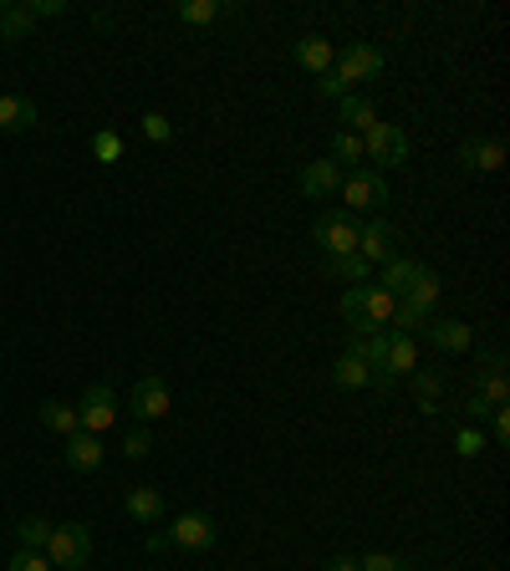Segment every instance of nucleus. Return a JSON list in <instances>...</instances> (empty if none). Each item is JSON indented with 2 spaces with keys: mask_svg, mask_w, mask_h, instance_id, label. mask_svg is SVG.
Here are the masks:
<instances>
[{
  "mask_svg": "<svg viewBox=\"0 0 510 571\" xmlns=\"http://www.w3.org/2000/svg\"><path fill=\"white\" fill-rule=\"evenodd\" d=\"M419 338L439 352H469L475 347V327L460 322V317H429V327H423Z\"/></svg>",
  "mask_w": 510,
  "mask_h": 571,
  "instance_id": "nucleus-11",
  "label": "nucleus"
},
{
  "mask_svg": "<svg viewBox=\"0 0 510 571\" xmlns=\"http://www.w3.org/2000/svg\"><path fill=\"white\" fill-rule=\"evenodd\" d=\"M327 159H332L342 174H348V169H358V163L367 159V153H363V133L337 128V133H332V153H327Z\"/></svg>",
  "mask_w": 510,
  "mask_h": 571,
  "instance_id": "nucleus-23",
  "label": "nucleus"
},
{
  "mask_svg": "<svg viewBox=\"0 0 510 571\" xmlns=\"http://www.w3.org/2000/svg\"><path fill=\"white\" fill-rule=\"evenodd\" d=\"M419 367V342L404 338V332H388V373L394 378H408Z\"/></svg>",
  "mask_w": 510,
  "mask_h": 571,
  "instance_id": "nucleus-24",
  "label": "nucleus"
},
{
  "mask_svg": "<svg viewBox=\"0 0 510 571\" xmlns=\"http://www.w3.org/2000/svg\"><path fill=\"white\" fill-rule=\"evenodd\" d=\"M36 419H42L52 434H77V429H82L77 424V409L72 403H61V398H46L42 409H36Z\"/></svg>",
  "mask_w": 510,
  "mask_h": 571,
  "instance_id": "nucleus-26",
  "label": "nucleus"
},
{
  "mask_svg": "<svg viewBox=\"0 0 510 571\" xmlns=\"http://www.w3.org/2000/svg\"><path fill=\"white\" fill-rule=\"evenodd\" d=\"M337 117H342L348 133H367L378 123V107H373V98H363V92H348V98L337 103Z\"/></svg>",
  "mask_w": 510,
  "mask_h": 571,
  "instance_id": "nucleus-20",
  "label": "nucleus"
},
{
  "mask_svg": "<svg viewBox=\"0 0 510 571\" xmlns=\"http://www.w3.org/2000/svg\"><path fill=\"white\" fill-rule=\"evenodd\" d=\"M144 133L154 138V144H169V138H174V123H169L163 113H144Z\"/></svg>",
  "mask_w": 510,
  "mask_h": 571,
  "instance_id": "nucleus-37",
  "label": "nucleus"
},
{
  "mask_svg": "<svg viewBox=\"0 0 510 571\" xmlns=\"http://www.w3.org/2000/svg\"><path fill=\"white\" fill-rule=\"evenodd\" d=\"M454 449H460V455H465V459H475V455H480V449H485V434H480V429H460V434H454Z\"/></svg>",
  "mask_w": 510,
  "mask_h": 571,
  "instance_id": "nucleus-36",
  "label": "nucleus"
},
{
  "mask_svg": "<svg viewBox=\"0 0 510 571\" xmlns=\"http://www.w3.org/2000/svg\"><path fill=\"white\" fill-rule=\"evenodd\" d=\"M5 571H52V561H46V551H15Z\"/></svg>",
  "mask_w": 510,
  "mask_h": 571,
  "instance_id": "nucleus-35",
  "label": "nucleus"
},
{
  "mask_svg": "<svg viewBox=\"0 0 510 571\" xmlns=\"http://www.w3.org/2000/svg\"><path fill=\"white\" fill-rule=\"evenodd\" d=\"M404 301H413V307H423V311H434V301H439V271H429V265H419V276L408 281Z\"/></svg>",
  "mask_w": 510,
  "mask_h": 571,
  "instance_id": "nucleus-27",
  "label": "nucleus"
},
{
  "mask_svg": "<svg viewBox=\"0 0 510 571\" xmlns=\"http://www.w3.org/2000/svg\"><path fill=\"white\" fill-rule=\"evenodd\" d=\"M383 67H388V57H383V46H373V42H348L332 61L337 82H342L348 92H358V82H373Z\"/></svg>",
  "mask_w": 510,
  "mask_h": 571,
  "instance_id": "nucleus-2",
  "label": "nucleus"
},
{
  "mask_svg": "<svg viewBox=\"0 0 510 571\" xmlns=\"http://www.w3.org/2000/svg\"><path fill=\"white\" fill-rule=\"evenodd\" d=\"M363 153H367V163H378V174L383 169H398V163H408V133L398 123H383L378 117L363 133Z\"/></svg>",
  "mask_w": 510,
  "mask_h": 571,
  "instance_id": "nucleus-4",
  "label": "nucleus"
},
{
  "mask_svg": "<svg viewBox=\"0 0 510 571\" xmlns=\"http://www.w3.org/2000/svg\"><path fill=\"white\" fill-rule=\"evenodd\" d=\"M321 276L348 281V286H367V281H373V265L352 250V255H327V261H321Z\"/></svg>",
  "mask_w": 510,
  "mask_h": 571,
  "instance_id": "nucleus-19",
  "label": "nucleus"
},
{
  "mask_svg": "<svg viewBox=\"0 0 510 571\" xmlns=\"http://www.w3.org/2000/svg\"><path fill=\"white\" fill-rule=\"evenodd\" d=\"M148 449H154V434H148V424H138V429H128V434H123V455H128V459H144Z\"/></svg>",
  "mask_w": 510,
  "mask_h": 571,
  "instance_id": "nucleus-34",
  "label": "nucleus"
},
{
  "mask_svg": "<svg viewBox=\"0 0 510 571\" xmlns=\"http://www.w3.org/2000/svg\"><path fill=\"white\" fill-rule=\"evenodd\" d=\"M174 15L184 21V26H209V21L225 15V0H179Z\"/></svg>",
  "mask_w": 510,
  "mask_h": 571,
  "instance_id": "nucleus-29",
  "label": "nucleus"
},
{
  "mask_svg": "<svg viewBox=\"0 0 510 571\" xmlns=\"http://www.w3.org/2000/svg\"><path fill=\"white\" fill-rule=\"evenodd\" d=\"M0 571H5V561H0Z\"/></svg>",
  "mask_w": 510,
  "mask_h": 571,
  "instance_id": "nucleus-43",
  "label": "nucleus"
},
{
  "mask_svg": "<svg viewBox=\"0 0 510 571\" xmlns=\"http://www.w3.org/2000/svg\"><path fill=\"white\" fill-rule=\"evenodd\" d=\"M92 557V536L88 526H77V521H67V526H52V541H46V561H52V571H82Z\"/></svg>",
  "mask_w": 510,
  "mask_h": 571,
  "instance_id": "nucleus-3",
  "label": "nucleus"
},
{
  "mask_svg": "<svg viewBox=\"0 0 510 571\" xmlns=\"http://www.w3.org/2000/svg\"><path fill=\"white\" fill-rule=\"evenodd\" d=\"M429 317H434V311H423V307H413V301H404V296H398V307H394V322H398V332H404V338H413V332H423V327H429Z\"/></svg>",
  "mask_w": 510,
  "mask_h": 571,
  "instance_id": "nucleus-31",
  "label": "nucleus"
},
{
  "mask_svg": "<svg viewBox=\"0 0 510 571\" xmlns=\"http://www.w3.org/2000/svg\"><path fill=\"white\" fill-rule=\"evenodd\" d=\"M36 103L31 98H21V92H0V133H26L36 128Z\"/></svg>",
  "mask_w": 510,
  "mask_h": 571,
  "instance_id": "nucleus-17",
  "label": "nucleus"
},
{
  "mask_svg": "<svg viewBox=\"0 0 510 571\" xmlns=\"http://www.w3.org/2000/svg\"><path fill=\"white\" fill-rule=\"evenodd\" d=\"M408 388H413V403H419L423 419H439V398H444V373H434V367H413V373H408Z\"/></svg>",
  "mask_w": 510,
  "mask_h": 571,
  "instance_id": "nucleus-13",
  "label": "nucleus"
},
{
  "mask_svg": "<svg viewBox=\"0 0 510 571\" xmlns=\"http://www.w3.org/2000/svg\"><path fill=\"white\" fill-rule=\"evenodd\" d=\"M15 541H21V551H46V541H52V521L26 515V521L15 526Z\"/></svg>",
  "mask_w": 510,
  "mask_h": 571,
  "instance_id": "nucleus-30",
  "label": "nucleus"
},
{
  "mask_svg": "<svg viewBox=\"0 0 510 571\" xmlns=\"http://www.w3.org/2000/svg\"><path fill=\"white\" fill-rule=\"evenodd\" d=\"M465 413H469V419H490V413H496V409H490L485 398H469V403H465Z\"/></svg>",
  "mask_w": 510,
  "mask_h": 571,
  "instance_id": "nucleus-40",
  "label": "nucleus"
},
{
  "mask_svg": "<svg viewBox=\"0 0 510 571\" xmlns=\"http://www.w3.org/2000/svg\"><path fill=\"white\" fill-rule=\"evenodd\" d=\"M394 307H398V296L394 292H383V286H358V327L352 332H388L394 327Z\"/></svg>",
  "mask_w": 510,
  "mask_h": 571,
  "instance_id": "nucleus-7",
  "label": "nucleus"
},
{
  "mask_svg": "<svg viewBox=\"0 0 510 571\" xmlns=\"http://www.w3.org/2000/svg\"><path fill=\"white\" fill-rule=\"evenodd\" d=\"M163 536H169V546H174V551H209V546L219 541L215 521H209V515H204V511L179 515V521H174V526H169V530H163Z\"/></svg>",
  "mask_w": 510,
  "mask_h": 571,
  "instance_id": "nucleus-9",
  "label": "nucleus"
},
{
  "mask_svg": "<svg viewBox=\"0 0 510 571\" xmlns=\"http://www.w3.org/2000/svg\"><path fill=\"white\" fill-rule=\"evenodd\" d=\"M475 398H485L490 409H506L510 403V382H506V367H500V352H490V367H485L480 388H475Z\"/></svg>",
  "mask_w": 510,
  "mask_h": 571,
  "instance_id": "nucleus-22",
  "label": "nucleus"
},
{
  "mask_svg": "<svg viewBox=\"0 0 510 571\" xmlns=\"http://www.w3.org/2000/svg\"><path fill=\"white\" fill-rule=\"evenodd\" d=\"M169 382L159 378V373H148V378L133 382V393H128V413L138 419V424H159L163 413H169Z\"/></svg>",
  "mask_w": 510,
  "mask_h": 571,
  "instance_id": "nucleus-8",
  "label": "nucleus"
},
{
  "mask_svg": "<svg viewBox=\"0 0 510 571\" xmlns=\"http://www.w3.org/2000/svg\"><path fill=\"white\" fill-rule=\"evenodd\" d=\"M500 163H506V144L500 138H465L460 144V169H469V174H496Z\"/></svg>",
  "mask_w": 510,
  "mask_h": 571,
  "instance_id": "nucleus-12",
  "label": "nucleus"
},
{
  "mask_svg": "<svg viewBox=\"0 0 510 571\" xmlns=\"http://www.w3.org/2000/svg\"><path fill=\"white\" fill-rule=\"evenodd\" d=\"M358 571H408V561L394 551H367V557H358Z\"/></svg>",
  "mask_w": 510,
  "mask_h": 571,
  "instance_id": "nucleus-33",
  "label": "nucleus"
},
{
  "mask_svg": "<svg viewBox=\"0 0 510 571\" xmlns=\"http://www.w3.org/2000/svg\"><path fill=\"white\" fill-rule=\"evenodd\" d=\"M342 205H348V215L358 220V215H378L383 205H388V174H378V169H352L348 179H342Z\"/></svg>",
  "mask_w": 510,
  "mask_h": 571,
  "instance_id": "nucleus-1",
  "label": "nucleus"
},
{
  "mask_svg": "<svg viewBox=\"0 0 510 571\" xmlns=\"http://www.w3.org/2000/svg\"><path fill=\"white\" fill-rule=\"evenodd\" d=\"M144 551H169V536H163V530H148V536H144Z\"/></svg>",
  "mask_w": 510,
  "mask_h": 571,
  "instance_id": "nucleus-41",
  "label": "nucleus"
},
{
  "mask_svg": "<svg viewBox=\"0 0 510 571\" xmlns=\"http://www.w3.org/2000/svg\"><path fill=\"white\" fill-rule=\"evenodd\" d=\"M117 413H123V403H117V393L107 388V382H98V388H88L82 393V403H77V424L88 429V434H107V429L117 424Z\"/></svg>",
  "mask_w": 510,
  "mask_h": 571,
  "instance_id": "nucleus-6",
  "label": "nucleus"
},
{
  "mask_svg": "<svg viewBox=\"0 0 510 571\" xmlns=\"http://www.w3.org/2000/svg\"><path fill=\"white\" fill-rule=\"evenodd\" d=\"M490 434H496V444H510V413L506 409L490 413Z\"/></svg>",
  "mask_w": 510,
  "mask_h": 571,
  "instance_id": "nucleus-39",
  "label": "nucleus"
},
{
  "mask_svg": "<svg viewBox=\"0 0 510 571\" xmlns=\"http://www.w3.org/2000/svg\"><path fill=\"white\" fill-rule=\"evenodd\" d=\"M342 179H348V174H342L332 159H317V163H306L296 184H302L306 199H321V194H337V190H342Z\"/></svg>",
  "mask_w": 510,
  "mask_h": 571,
  "instance_id": "nucleus-15",
  "label": "nucleus"
},
{
  "mask_svg": "<svg viewBox=\"0 0 510 571\" xmlns=\"http://www.w3.org/2000/svg\"><path fill=\"white\" fill-rule=\"evenodd\" d=\"M92 159H98V163H117V159H123V138H117L113 128L92 133Z\"/></svg>",
  "mask_w": 510,
  "mask_h": 571,
  "instance_id": "nucleus-32",
  "label": "nucleus"
},
{
  "mask_svg": "<svg viewBox=\"0 0 510 571\" xmlns=\"http://www.w3.org/2000/svg\"><path fill=\"white\" fill-rule=\"evenodd\" d=\"M31 11L26 5H15V0H0V42H21V36H31Z\"/></svg>",
  "mask_w": 510,
  "mask_h": 571,
  "instance_id": "nucleus-25",
  "label": "nucleus"
},
{
  "mask_svg": "<svg viewBox=\"0 0 510 571\" xmlns=\"http://www.w3.org/2000/svg\"><path fill=\"white\" fill-rule=\"evenodd\" d=\"M26 11H31V21H52V15H61L67 5H61V0H26Z\"/></svg>",
  "mask_w": 510,
  "mask_h": 571,
  "instance_id": "nucleus-38",
  "label": "nucleus"
},
{
  "mask_svg": "<svg viewBox=\"0 0 510 571\" xmlns=\"http://www.w3.org/2000/svg\"><path fill=\"white\" fill-rule=\"evenodd\" d=\"M98 465H102V439H98V434H88V429L67 434V469H77V475H92Z\"/></svg>",
  "mask_w": 510,
  "mask_h": 571,
  "instance_id": "nucleus-18",
  "label": "nucleus"
},
{
  "mask_svg": "<svg viewBox=\"0 0 510 571\" xmlns=\"http://www.w3.org/2000/svg\"><path fill=\"white\" fill-rule=\"evenodd\" d=\"M292 57H296V67H302V72L321 77V72H332V61H337V46L327 42V36H302V42L292 46Z\"/></svg>",
  "mask_w": 510,
  "mask_h": 571,
  "instance_id": "nucleus-14",
  "label": "nucleus"
},
{
  "mask_svg": "<svg viewBox=\"0 0 510 571\" xmlns=\"http://www.w3.org/2000/svg\"><path fill=\"white\" fill-rule=\"evenodd\" d=\"M123 511H128L138 526H159L163 521V490H154V484H133L128 495H123Z\"/></svg>",
  "mask_w": 510,
  "mask_h": 571,
  "instance_id": "nucleus-16",
  "label": "nucleus"
},
{
  "mask_svg": "<svg viewBox=\"0 0 510 571\" xmlns=\"http://www.w3.org/2000/svg\"><path fill=\"white\" fill-rule=\"evenodd\" d=\"M419 276V261H408V255H394V261H383V292H394V296H404L408 292V281Z\"/></svg>",
  "mask_w": 510,
  "mask_h": 571,
  "instance_id": "nucleus-28",
  "label": "nucleus"
},
{
  "mask_svg": "<svg viewBox=\"0 0 510 571\" xmlns=\"http://www.w3.org/2000/svg\"><path fill=\"white\" fill-rule=\"evenodd\" d=\"M358 255H363L367 265H383L398 255V230L383 215H373L367 225H358Z\"/></svg>",
  "mask_w": 510,
  "mask_h": 571,
  "instance_id": "nucleus-10",
  "label": "nucleus"
},
{
  "mask_svg": "<svg viewBox=\"0 0 510 571\" xmlns=\"http://www.w3.org/2000/svg\"><path fill=\"white\" fill-rule=\"evenodd\" d=\"M332 382L337 388H348V393H363V388H373V373H367V363L358 357V352H342L332 363Z\"/></svg>",
  "mask_w": 510,
  "mask_h": 571,
  "instance_id": "nucleus-21",
  "label": "nucleus"
},
{
  "mask_svg": "<svg viewBox=\"0 0 510 571\" xmlns=\"http://www.w3.org/2000/svg\"><path fill=\"white\" fill-rule=\"evenodd\" d=\"M321 571H358V557H332Z\"/></svg>",
  "mask_w": 510,
  "mask_h": 571,
  "instance_id": "nucleus-42",
  "label": "nucleus"
},
{
  "mask_svg": "<svg viewBox=\"0 0 510 571\" xmlns=\"http://www.w3.org/2000/svg\"><path fill=\"white\" fill-rule=\"evenodd\" d=\"M311 240H317L321 255H352L358 250V220H352L348 209H327L311 225Z\"/></svg>",
  "mask_w": 510,
  "mask_h": 571,
  "instance_id": "nucleus-5",
  "label": "nucleus"
}]
</instances>
